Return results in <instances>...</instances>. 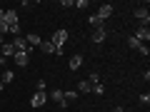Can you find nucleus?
I'll return each instance as SVG.
<instances>
[{"mask_svg": "<svg viewBox=\"0 0 150 112\" xmlns=\"http://www.w3.org/2000/svg\"><path fill=\"white\" fill-rule=\"evenodd\" d=\"M13 60H15L18 67H28V62H30V55H28V52H15V55H13Z\"/></svg>", "mask_w": 150, "mask_h": 112, "instance_id": "423d86ee", "label": "nucleus"}, {"mask_svg": "<svg viewBox=\"0 0 150 112\" xmlns=\"http://www.w3.org/2000/svg\"><path fill=\"white\" fill-rule=\"evenodd\" d=\"M5 32H8V25H5V20H0V37L5 35Z\"/></svg>", "mask_w": 150, "mask_h": 112, "instance_id": "4be33fe9", "label": "nucleus"}, {"mask_svg": "<svg viewBox=\"0 0 150 112\" xmlns=\"http://www.w3.org/2000/svg\"><path fill=\"white\" fill-rule=\"evenodd\" d=\"M13 55H15V48H13V43H3V48H0V57L8 60V57H13Z\"/></svg>", "mask_w": 150, "mask_h": 112, "instance_id": "6e6552de", "label": "nucleus"}, {"mask_svg": "<svg viewBox=\"0 0 150 112\" xmlns=\"http://www.w3.org/2000/svg\"><path fill=\"white\" fill-rule=\"evenodd\" d=\"M95 15L100 18L103 22H105V18H110V15H112V5H110V3H103V5H100V10H98Z\"/></svg>", "mask_w": 150, "mask_h": 112, "instance_id": "0eeeda50", "label": "nucleus"}, {"mask_svg": "<svg viewBox=\"0 0 150 112\" xmlns=\"http://www.w3.org/2000/svg\"><path fill=\"white\" fill-rule=\"evenodd\" d=\"M48 97H50L53 102H58L60 107H65V97H63V90H53V92H50Z\"/></svg>", "mask_w": 150, "mask_h": 112, "instance_id": "f8f14e48", "label": "nucleus"}, {"mask_svg": "<svg viewBox=\"0 0 150 112\" xmlns=\"http://www.w3.org/2000/svg\"><path fill=\"white\" fill-rule=\"evenodd\" d=\"M88 22H90L93 27H105V22H103L100 18H98V15H90V18H88Z\"/></svg>", "mask_w": 150, "mask_h": 112, "instance_id": "a211bd4d", "label": "nucleus"}, {"mask_svg": "<svg viewBox=\"0 0 150 112\" xmlns=\"http://www.w3.org/2000/svg\"><path fill=\"white\" fill-rule=\"evenodd\" d=\"M110 112H123V107H112V110Z\"/></svg>", "mask_w": 150, "mask_h": 112, "instance_id": "393cba45", "label": "nucleus"}, {"mask_svg": "<svg viewBox=\"0 0 150 112\" xmlns=\"http://www.w3.org/2000/svg\"><path fill=\"white\" fill-rule=\"evenodd\" d=\"M0 65H5V60H3V57H0Z\"/></svg>", "mask_w": 150, "mask_h": 112, "instance_id": "c85d7f7f", "label": "nucleus"}, {"mask_svg": "<svg viewBox=\"0 0 150 112\" xmlns=\"http://www.w3.org/2000/svg\"><path fill=\"white\" fill-rule=\"evenodd\" d=\"M125 43H128V48H133V50H140V48H143V43H138V40H135L133 35H128V37H125Z\"/></svg>", "mask_w": 150, "mask_h": 112, "instance_id": "dca6fc26", "label": "nucleus"}, {"mask_svg": "<svg viewBox=\"0 0 150 112\" xmlns=\"http://www.w3.org/2000/svg\"><path fill=\"white\" fill-rule=\"evenodd\" d=\"M80 65H83V55H73V57L68 60V67L73 70V72H75V70H80Z\"/></svg>", "mask_w": 150, "mask_h": 112, "instance_id": "9d476101", "label": "nucleus"}, {"mask_svg": "<svg viewBox=\"0 0 150 112\" xmlns=\"http://www.w3.org/2000/svg\"><path fill=\"white\" fill-rule=\"evenodd\" d=\"M3 43H5V37H0V48H3Z\"/></svg>", "mask_w": 150, "mask_h": 112, "instance_id": "bb28decb", "label": "nucleus"}, {"mask_svg": "<svg viewBox=\"0 0 150 112\" xmlns=\"http://www.w3.org/2000/svg\"><path fill=\"white\" fill-rule=\"evenodd\" d=\"M35 92H45V80H38V85H35Z\"/></svg>", "mask_w": 150, "mask_h": 112, "instance_id": "412c9836", "label": "nucleus"}, {"mask_svg": "<svg viewBox=\"0 0 150 112\" xmlns=\"http://www.w3.org/2000/svg\"><path fill=\"white\" fill-rule=\"evenodd\" d=\"M3 87H5V85H3V82H0V92H3Z\"/></svg>", "mask_w": 150, "mask_h": 112, "instance_id": "cd10ccee", "label": "nucleus"}, {"mask_svg": "<svg viewBox=\"0 0 150 112\" xmlns=\"http://www.w3.org/2000/svg\"><path fill=\"white\" fill-rule=\"evenodd\" d=\"M140 102H143V105H148V102H150V95H148V92H143V95H140Z\"/></svg>", "mask_w": 150, "mask_h": 112, "instance_id": "b1692460", "label": "nucleus"}, {"mask_svg": "<svg viewBox=\"0 0 150 112\" xmlns=\"http://www.w3.org/2000/svg\"><path fill=\"white\" fill-rule=\"evenodd\" d=\"M25 43L30 45V48H38V45H40V35H35V32H30V35H25Z\"/></svg>", "mask_w": 150, "mask_h": 112, "instance_id": "2eb2a0df", "label": "nucleus"}, {"mask_svg": "<svg viewBox=\"0 0 150 112\" xmlns=\"http://www.w3.org/2000/svg\"><path fill=\"white\" fill-rule=\"evenodd\" d=\"M3 18H5V10H3V8H0V20H3Z\"/></svg>", "mask_w": 150, "mask_h": 112, "instance_id": "a878e982", "label": "nucleus"}, {"mask_svg": "<svg viewBox=\"0 0 150 112\" xmlns=\"http://www.w3.org/2000/svg\"><path fill=\"white\" fill-rule=\"evenodd\" d=\"M45 102H48V95H45V92H35V95H33V100H30V107H43Z\"/></svg>", "mask_w": 150, "mask_h": 112, "instance_id": "39448f33", "label": "nucleus"}, {"mask_svg": "<svg viewBox=\"0 0 150 112\" xmlns=\"http://www.w3.org/2000/svg\"><path fill=\"white\" fill-rule=\"evenodd\" d=\"M5 25H8V32H13V35H18L20 32V25H18V13L15 10H5Z\"/></svg>", "mask_w": 150, "mask_h": 112, "instance_id": "f257e3e1", "label": "nucleus"}, {"mask_svg": "<svg viewBox=\"0 0 150 112\" xmlns=\"http://www.w3.org/2000/svg\"><path fill=\"white\" fill-rule=\"evenodd\" d=\"M133 37H135V40H138V43L148 45V40H150V30H148V25H140L138 30L133 32Z\"/></svg>", "mask_w": 150, "mask_h": 112, "instance_id": "7ed1b4c3", "label": "nucleus"}, {"mask_svg": "<svg viewBox=\"0 0 150 112\" xmlns=\"http://www.w3.org/2000/svg\"><path fill=\"white\" fill-rule=\"evenodd\" d=\"M105 37H108L105 27H93V32H90V40H93V43H105Z\"/></svg>", "mask_w": 150, "mask_h": 112, "instance_id": "20e7f679", "label": "nucleus"}, {"mask_svg": "<svg viewBox=\"0 0 150 112\" xmlns=\"http://www.w3.org/2000/svg\"><path fill=\"white\" fill-rule=\"evenodd\" d=\"M88 82H90V85H98V82H100V75H98V72H90V77H88Z\"/></svg>", "mask_w": 150, "mask_h": 112, "instance_id": "6ab92c4d", "label": "nucleus"}, {"mask_svg": "<svg viewBox=\"0 0 150 112\" xmlns=\"http://www.w3.org/2000/svg\"><path fill=\"white\" fill-rule=\"evenodd\" d=\"M38 48L43 50V52H48V55H55V45L50 43V40H40V45Z\"/></svg>", "mask_w": 150, "mask_h": 112, "instance_id": "ddd939ff", "label": "nucleus"}, {"mask_svg": "<svg viewBox=\"0 0 150 112\" xmlns=\"http://www.w3.org/2000/svg\"><path fill=\"white\" fill-rule=\"evenodd\" d=\"M75 92H78V95H88V92H93V85H90L88 80H80V82H78V90H75Z\"/></svg>", "mask_w": 150, "mask_h": 112, "instance_id": "9b49d317", "label": "nucleus"}, {"mask_svg": "<svg viewBox=\"0 0 150 112\" xmlns=\"http://www.w3.org/2000/svg\"><path fill=\"white\" fill-rule=\"evenodd\" d=\"M138 52H140V55H145V57H148V55H150V48H148V45H143V48H140Z\"/></svg>", "mask_w": 150, "mask_h": 112, "instance_id": "5701e85b", "label": "nucleus"}, {"mask_svg": "<svg viewBox=\"0 0 150 112\" xmlns=\"http://www.w3.org/2000/svg\"><path fill=\"white\" fill-rule=\"evenodd\" d=\"M93 92H95V95H103V92H105V85H103V82H98V85H93Z\"/></svg>", "mask_w": 150, "mask_h": 112, "instance_id": "aec40b11", "label": "nucleus"}, {"mask_svg": "<svg viewBox=\"0 0 150 112\" xmlns=\"http://www.w3.org/2000/svg\"><path fill=\"white\" fill-rule=\"evenodd\" d=\"M50 43L55 45V50H58V48H65V43H68V30H55L53 37H50Z\"/></svg>", "mask_w": 150, "mask_h": 112, "instance_id": "f03ea898", "label": "nucleus"}, {"mask_svg": "<svg viewBox=\"0 0 150 112\" xmlns=\"http://www.w3.org/2000/svg\"><path fill=\"white\" fill-rule=\"evenodd\" d=\"M63 97H65V102H75V100H78L80 95H78L75 90H65V92H63Z\"/></svg>", "mask_w": 150, "mask_h": 112, "instance_id": "f3484780", "label": "nucleus"}, {"mask_svg": "<svg viewBox=\"0 0 150 112\" xmlns=\"http://www.w3.org/2000/svg\"><path fill=\"white\" fill-rule=\"evenodd\" d=\"M13 80H15V72H13V70H5V72L0 75V82H3V85H10Z\"/></svg>", "mask_w": 150, "mask_h": 112, "instance_id": "4468645a", "label": "nucleus"}, {"mask_svg": "<svg viewBox=\"0 0 150 112\" xmlns=\"http://www.w3.org/2000/svg\"><path fill=\"white\" fill-rule=\"evenodd\" d=\"M135 18H138L143 25H148V20H150V13H148V8H135Z\"/></svg>", "mask_w": 150, "mask_h": 112, "instance_id": "1a4fd4ad", "label": "nucleus"}]
</instances>
